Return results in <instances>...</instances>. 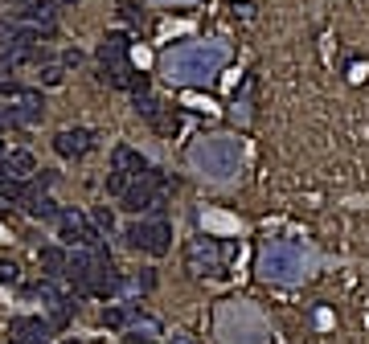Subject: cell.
<instances>
[{
    "mask_svg": "<svg viewBox=\"0 0 369 344\" xmlns=\"http://www.w3.org/2000/svg\"><path fill=\"white\" fill-rule=\"evenodd\" d=\"M160 4H193V0H160Z\"/></svg>",
    "mask_w": 369,
    "mask_h": 344,
    "instance_id": "26",
    "label": "cell"
},
{
    "mask_svg": "<svg viewBox=\"0 0 369 344\" xmlns=\"http://www.w3.org/2000/svg\"><path fill=\"white\" fill-rule=\"evenodd\" d=\"M259 271L271 283H300L308 271H312V254L303 242H291V238H275V242L263 246L259 254Z\"/></svg>",
    "mask_w": 369,
    "mask_h": 344,
    "instance_id": "3",
    "label": "cell"
},
{
    "mask_svg": "<svg viewBox=\"0 0 369 344\" xmlns=\"http://www.w3.org/2000/svg\"><path fill=\"white\" fill-rule=\"evenodd\" d=\"M0 172H9L13 180H25L37 172V160L29 156V152H9L4 160H0Z\"/></svg>",
    "mask_w": 369,
    "mask_h": 344,
    "instance_id": "14",
    "label": "cell"
},
{
    "mask_svg": "<svg viewBox=\"0 0 369 344\" xmlns=\"http://www.w3.org/2000/svg\"><path fill=\"white\" fill-rule=\"evenodd\" d=\"M0 278H4V283H17V266H13V262H0Z\"/></svg>",
    "mask_w": 369,
    "mask_h": 344,
    "instance_id": "22",
    "label": "cell"
},
{
    "mask_svg": "<svg viewBox=\"0 0 369 344\" xmlns=\"http://www.w3.org/2000/svg\"><path fill=\"white\" fill-rule=\"evenodd\" d=\"M226 62H230V49L222 41H184L160 53V70L177 86H205L218 78Z\"/></svg>",
    "mask_w": 369,
    "mask_h": 344,
    "instance_id": "1",
    "label": "cell"
},
{
    "mask_svg": "<svg viewBox=\"0 0 369 344\" xmlns=\"http://www.w3.org/2000/svg\"><path fill=\"white\" fill-rule=\"evenodd\" d=\"M123 209L128 213H144V209H165V197L156 193V180L144 177V180H135L132 189L123 193Z\"/></svg>",
    "mask_w": 369,
    "mask_h": 344,
    "instance_id": "9",
    "label": "cell"
},
{
    "mask_svg": "<svg viewBox=\"0 0 369 344\" xmlns=\"http://www.w3.org/2000/svg\"><path fill=\"white\" fill-rule=\"evenodd\" d=\"M189 164L205 180H230L242 168V140L238 135H205V140L193 144Z\"/></svg>",
    "mask_w": 369,
    "mask_h": 344,
    "instance_id": "2",
    "label": "cell"
},
{
    "mask_svg": "<svg viewBox=\"0 0 369 344\" xmlns=\"http://www.w3.org/2000/svg\"><path fill=\"white\" fill-rule=\"evenodd\" d=\"M95 221H99L107 234H111V226H115V217H111V209H107V205H103V209H95Z\"/></svg>",
    "mask_w": 369,
    "mask_h": 344,
    "instance_id": "21",
    "label": "cell"
},
{
    "mask_svg": "<svg viewBox=\"0 0 369 344\" xmlns=\"http://www.w3.org/2000/svg\"><path fill=\"white\" fill-rule=\"evenodd\" d=\"M13 21H21V25H53V0H21L13 9Z\"/></svg>",
    "mask_w": 369,
    "mask_h": 344,
    "instance_id": "13",
    "label": "cell"
},
{
    "mask_svg": "<svg viewBox=\"0 0 369 344\" xmlns=\"http://www.w3.org/2000/svg\"><path fill=\"white\" fill-rule=\"evenodd\" d=\"M83 62V53H78V49H66V58H62V66H78Z\"/></svg>",
    "mask_w": 369,
    "mask_h": 344,
    "instance_id": "23",
    "label": "cell"
},
{
    "mask_svg": "<svg viewBox=\"0 0 369 344\" xmlns=\"http://www.w3.org/2000/svg\"><path fill=\"white\" fill-rule=\"evenodd\" d=\"M172 344H197V340H193V336H184V332H177V336H172Z\"/></svg>",
    "mask_w": 369,
    "mask_h": 344,
    "instance_id": "24",
    "label": "cell"
},
{
    "mask_svg": "<svg viewBox=\"0 0 369 344\" xmlns=\"http://www.w3.org/2000/svg\"><path fill=\"white\" fill-rule=\"evenodd\" d=\"M53 4H78V0H53Z\"/></svg>",
    "mask_w": 369,
    "mask_h": 344,
    "instance_id": "27",
    "label": "cell"
},
{
    "mask_svg": "<svg viewBox=\"0 0 369 344\" xmlns=\"http://www.w3.org/2000/svg\"><path fill=\"white\" fill-rule=\"evenodd\" d=\"M25 209L33 213L37 221H53V217H62V213L53 209V201L46 193H25Z\"/></svg>",
    "mask_w": 369,
    "mask_h": 344,
    "instance_id": "15",
    "label": "cell"
},
{
    "mask_svg": "<svg viewBox=\"0 0 369 344\" xmlns=\"http://www.w3.org/2000/svg\"><path fill=\"white\" fill-rule=\"evenodd\" d=\"M41 111H46L41 95H33V90H17V95L0 107V123H37Z\"/></svg>",
    "mask_w": 369,
    "mask_h": 344,
    "instance_id": "7",
    "label": "cell"
},
{
    "mask_svg": "<svg viewBox=\"0 0 369 344\" xmlns=\"http://www.w3.org/2000/svg\"><path fill=\"white\" fill-rule=\"evenodd\" d=\"M111 172H119V177H132V180L152 177L148 160H144V156H140L135 147H128V144H119L115 152H111Z\"/></svg>",
    "mask_w": 369,
    "mask_h": 344,
    "instance_id": "11",
    "label": "cell"
},
{
    "mask_svg": "<svg viewBox=\"0 0 369 344\" xmlns=\"http://www.w3.org/2000/svg\"><path fill=\"white\" fill-rule=\"evenodd\" d=\"M90 144H95V131H86V127H66V131H58V135H53L58 156H66V160H78Z\"/></svg>",
    "mask_w": 369,
    "mask_h": 344,
    "instance_id": "12",
    "label": "cell"
},
{
    "mask_svg": "<svg viewBox=\"0 0 369 344\" xmlns=\"http://www.w3.org/2000/svg\"><path fill=\"white\" fill-rule=\"evenodd\" d=\"M33 295H37V299H46L50 308H58V303H62V291H58V283H53V278H41V283L33 287Z\"/></svg>",
    "mask_w": 369,
    "mask_h": 344,
    "instance_id": "17",
    "label": "cell"
},
{
    "mask_svg": "<svg viewBox=\"0 0 369 344\" xmlns=\"http://www.w3.org/2000/svg\"><path fill=\"white\" fill-rule=\"evenodd\" d=\"M218 336L222 344H271V324L251 303L234 299L218 311Z\"/></svg>",
    "mask_w": 369,
    "mask_h": 344,
    "instance_id": "4",
    "label": "cell"
},
{
    "mask_svg": "<svg viewBox=\"0 0 369 344\" xmlns=\"http://www.w3.org/2000/svg\"><path fill=\"white\" fill-rule=\"evenodd\" d=\"M0 156H4V135H0Z\"/></svg>",
    "mask_w": 369,
    "mask_h": 344,
    "instance_id": "28",
    "label": "cell"
},
{
    "mask_svg": "<svg viewBox=\"0 0 369 344\" xmlns=\"http://www.w3.org/2000/svg\"><path fill=\"white\" fill-rule=\"evenodd\" d=\"M58 226H62V242H66V246H95V250H103V246H99V229L90 226L83 213L66 209L62 217H58Z\"/></svg>",
    "mask_w": 369,
    "mask_h": 344,
    "instance_id": "8",
    "label": "cell"
},
{
    "mask_svg": "<svg viewBox=\"0 0 369 344\" xmlns=\"http://www.w3.org/2000/svg\"><path fill=\"white\" fill-rule=\"evenodd\" d=\"M123 238L132 250H144V254H168V246H172V226L168 221H132V226L123 229Z\"/></svg>",
    "mask_w": 369,
    "mask_h": 344,
    "instance_id": "5",
    "label": "cell"
},
{
    "mask_svg": "<svg viewBox=\"0 0 369 344\" xmlns=\"http://www.w3.org/2000/svg\"><path fill=\"white\" fill-rule=\"evenodd\" d=\"M234 254V246L226 242H209V238H197V242L189 246V271L193 275H222V266H226V259Z\"/></svg>",
    "mask_w": 369,
    "mask_h": 344,
    "instance_id": "6",
    "label": "cell"
},
{
    "mask_svg": "<svg viewBox=\"0 0 369 344\" xmlns=\"http://www.w3.org/2000/svg\"><path fill=\"white\" fill-rule=\"evenodd\" d=\"M9 344H50V324L33 316H17L9 324Z\"/></svg>",
    "mask_w": 369,
    "mask_h": 344,
    "instance_id": "10",
    "label": "cell"
},
{
    "mask_svg": "<svg viewBox=\"0 0 369 344\" xmlns=\"http://www.w3.org/2000/svg\"><path fill=\"white\" fill-rule=\"evenodd\" d=\"M62 78H66V66H46V70H41V82H46V86H62Z\"/></svg>",
    "mask_w": 369,
    "mask_h": 344,
    "instance_id": "19",
    "label": "cell"
},
{
    "mask_svg": "<svg viewBox=\"0 0 369 344\" xmlns=\"http://www.w3.org/2000/svg\"><path fill=\"white\" fill-rule=\"evenodd\" d=\"M123 344H152V340H148V336H128Z\"/></svg>",
    "mask_w": 369,
    "mask_h": 344,
    "instance_id": "25",
    "label": "cell"
},
{
    "mask_svg": "<svg viewBox=\"0 0 369 344\" xmlns=\"http://www.w3.org/2000/svg\"><path fill=\"white\" fill-rule=\"evenodd\" d=\"M128 320H132V316H128V311H123V308H111V311H103V324H111V328H123V324H128Z\"/></svg>",
    "mask_w": 369,
    "mask_h": 344,
    "instance_id": "20",
    "label": "cell"
},
{
    "mask_svg": "<svg viewBox=\"0 0 369 344\" xmlns=\"http://www.w3.org/2000/svg\"><path fill=\"white\" fill-rule=\"evenodd\" d=\"M135 111H140V115H144V119L152 123V119L160 115V103H156V98H152L148 90H144V95H135Z\"/></svg>",
    "mask_w": 369,
    "mask_h": 344,
    "instance_id": "18",
    "label": "cell"
},
{
    "mask_svg": "<svg viewBox=\"0 0 369 344\" xmlns=\"http://www.w3.org/2000/svg\"><path fill=\"white\" fill-rule=\"evenodd\" d=\"M41 266H46L50 275H66V254H62L58 246H46V250H41Z\"/></svg>",
    "mask_w": 369,
    "mask_h": 344,
    "instance_id": "16",
    "label": "cell"
}]
</instances>
